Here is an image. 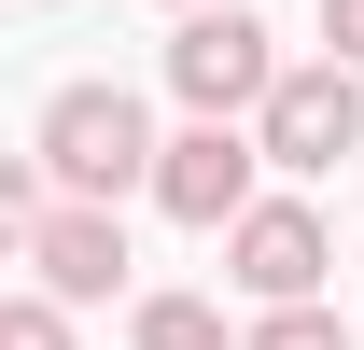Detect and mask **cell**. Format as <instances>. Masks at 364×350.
Instances as JSON below:
<instances>
[{
	"label": "cell",
	"mask_w": 364,
	"mask_h": 350,
	"mask_svg": "<svg viewBox=\"0 0 364 350\" xmlns=\"http://www.w3.org/2000/svg\"><path fill=\"white\" fill-rule=\"evenodd\" d=\"M28 154L56 169V196H98V211H112L127 182H154V154H168V140H154V112H140L127 85H56L43 127H28Z\"/></svg>",
	"instance_id": "6da1fadb"
},
{
	"label": "cell",
	"mask_w": 364,
	"mask_h": 350,
	"mask_svg": "<svg viewBox=\"0 0 364 350\" xmlns=\"http://www.w3.org/2000/svg\"><path fill=\"white\" fill-rule=\"evenodd\" d=\"M252 140H267V169H294V182L350 169V154H364V70H350V56H309V70H280V98L252 112Z\"/></svg>",
	"instance_id": "3957f363"
},
{
	"label": "cell",
	"mask_w": 364,
	"mask_h": 350,
	"mask_svg": "<svg viewBox=\"0 0 364 350\" xmlns=\"http://www.w3.org/2000/svg\"><path fill=\"white\" fill-rule=\"evenodd\" d=\"M252 169H267V140H238V127H182L168 154H154V211L196 224V238H225V224L252 211Z\"/></svg>",
	"instance_id": "5b68a950"
},
{
	"label": "cell",
	"mask_w": 364,
	"mask_h": 350,
	"mask_svg": "<svg viewBox=\"0 0 364 350\" xmlns=\"http://www.w3.org/2000/svg\"><path fill=\"white\" fill-rule=\"evenodd\" d=\"M168 85L196 127H238V112H267L280 98V56H267V14H238V0H196L168 28Z\"/></svg>",
	"instance_id": "7a4b0ae2"
},
{
	"label": "cell",
	"mask_w": 364,
	"mask_h": 350,
	"mask_svg": "<svg viewBox=\"0 0 364 350\" xmlns=\"http://www.w3.org/2000/svg\"><path fill=\"white\" fill-rule=\"evenodd\" d=\"M322 43H336V56L364 70V0H322Z\"/></svg>",
	"instance_id": "30bf717a"
},
{
	"label": "cell",
	"mask_w": 364,
	"mask_h": 350,
	"mask_svg": "<svg viewBox=\"0 0 364 350\" xmlns=\"http://www.w3.org/2000/svg\"><path fill=\"white\" fill-rule=\"evenodd\" d=\"M252 350H350L336 308H252Z\"/></svg>",
	"instance_id": "9c48e42d"
},
{
	"label": "cell",
	"mask_w": 364,
	"mask_h": 350,
	"mask_svg": "<svg viewBox=\"0 0 364 350\" xmlns=\"http://www.w3.org/2000/svg\"><path fill=\"white\" fill-rule=\"evenodd\" d=\"M168 14H196V0H168Z\"/></svg>",
	"instance_id": "8fae6325"
},
{
	"label": "cell",
	"mask_w": 364,
	"mask_h": 350,
	"mask_svg": "<svg viewBox=\"0 0 364 350\" xmlns=\"http://www.w3.org/2000/svg\"><path fill=\"white\" fill-rule=\"evenodd\" d=\"M14 253H28V280H43L56 308H112V280H127V224L98 211V196H56Z\"/></svg>",
	"instance_id": "8992f818"
},
{
	"label": "cell",
	"mask_w": 364,
	"mask_h": 350,
	"mask_svg": "<svg viewBox=\"0 0 364 350\" xmlns=\"http://www.w3.org/2000/svg\"><path fill=\"white\" fill-rule=\"evenodd\" d=\"M322 266H336V238H322L309 196H252V211L225 224V280L252 308H322Z\"/></svg>",
	"instance_id": "277c9868"
},
{
	"label": "cell",
	"mask_w": 364,
	"mask_h": 350,
	"mask_svg": "<svg viewBox=\"0 0 364 350\" xmlns=\"http://www.w3.org/2000/svg\"><path fill=\"white\" fill-rule=\"evenodd\" d=\"M127 336H140V350H252V336H225V308H210V295H140Z\"/></svg>",
	"instance_id": "52a82bcc"
},
{
	"label": "cell",
	"mask_w": 364,
	"mask_h": 350,
	"mask_svg": "<svg viewBox=\"0 0 364 350\" xmlns=\"http://www.w3.org/2000/svg\"><path fill=\"white\" fill-rule=\"evenodd\" d=\"M0 350H70V308L28 280V295H0Z\"/></svg>",
	"instance_id": "ba28073f"
}]
</instances>
